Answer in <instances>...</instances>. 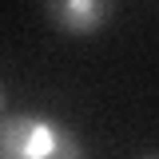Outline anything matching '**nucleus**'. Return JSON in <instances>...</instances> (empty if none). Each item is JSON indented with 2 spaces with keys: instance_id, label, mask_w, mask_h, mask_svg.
I'll return each mask as SVG.
<instances>
[{
  "instance_id": "1",
  "label": "nucleus",
  "mask_w": 159,
  "mask_h": 159,
  "mask_svg": "<svg viewBox=\"0 0 159 159\" xmlns=\"http://www.w3.org/2000/svg\"><path fill=\"white\" fill-rule=\"evenodd\" d=\"M0 151L16 155V159H48V155H80L84 147L56 119L4 116V123H0Z\"/></svg>"
},
{
  "instance_id": "2",
  "label": "nucleus",
  "mask_w": 159,
  "mask_h": 159,
  "mask_svg": "<svg viewBox=\"0 0 159 159\" xmlns=\"http://www.w3.org/2000/svg\"><path fill=\"white\" fill-rule=\"evenodd\" d=\"M44 12L64 36H96L111 20L116 0H44Z\"/></svg>"
}]
</instances>
